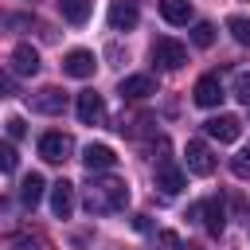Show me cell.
I'll list each match as a JSON object with an SVG mask.
<instances>
[{
    "label": "cell",
    "mask_w": 250,
    "mask_h": 250,
    "mask_svg": "<svg viewBox=\"0 0 250 250\" xmlns=\"http://www.w3.org/2000/svg\"><path fill=\"white\" fill-rule=\"evenodd\" d=\"M125 203H129V184L117 176H102L86 188V211L90 215H109V211H121Z\"/></svg>",
    "instance_id": "1"
},
{
    "label": "cell",
    "mask_w": 250,
    "mask_h": 250,
    "mask_svg": "<svg viewBox=\"0 0 250 250\" xmlns=\"http://www.w3.org/2000/svg\"><path fill=\"white\" fill-rule=\"evenodd\" d=\"M152 62L164 66V70H180L188 62V47L172 35H160V39H152Z\"/></svg>",
    "instance_id": "2"
},
{
    "label": "cell",
    "mask_w": 250,
    "mask_h": 250,
    "mask_svg": "<svg viewBox=\"0 0 250 250\" xmlns=\"http://www.w3.org/2000/svg\"><path fill=\"white\" fill-rule=\"evenodd\" d=\"M70 152H74V141L66 133H43L39 137V156L47 164H62V160H70Z\"/></svg>",
    "instance_id": "3"
},
{
    "label": "cell",
    "mask_w": 250,
    "mask_h": 250,
    "mask_svg": "<svg viewBox=\"0 0 250 250\" xmlns=\"http://www.w3.org/2000/svg\"><path fill=\"white\" fill-rule=\"evenodd\" d=\"M141 20V4L137 0H109V27L113 31H133Z\"/></svg>",
    "instance_id": "4"
},
{
    "label": "cell",
    "mask_w": 250,
    "mask_h": 250,
    "mask_svg": "<svg viewBox=\"0 0 250 250\" xmlns=\"http://www.w3.org/2000/svg\"><path fill=\"white\" fill-rule=\"evenodd\" d=\"M203 129H207V137H211V141H219V145H230V141H238V133H242V121H238L234 113H219V117H211Z\"/></svg>",
    "instance_id": "5"
},
{
    "label": "cell",
    "mask_w": 250,
    "mask_h": 250,
    "mask_svg": "<svg viewBox=\"0 0 250 250\" xmlns=\"http://www.w3.org/2000/svg\"><path fill=\"white\" fill-rule=\"evenodd\" d=\"M184 160H188V172H195V176H211L215 172V156H211L207 141H188Z\"/></svg>",
    "instance_id": "6"
},
{
    "label": "cell",
    "mask_w": 250,
    "mask_h": 250,
    "mask_svg": "<svg viewBox=\"0 0 250 250\" xmlns=\"http://www.w3.org/2000/svg\"><path fill=\"white\" fill-rule=\"evenodd\" d=\"M62 70H66L70 78H94V70H98V59H94V51H82V47H74V51H66V59H62Z\"/></svg>",
    "instance_id": "7"
},
{
    "label": "cell",
    "mask_w": 250,
    "mask_h": 250,
    "mask_svg": "<svg viewBox=\"0 0 250 250\" xmlns=\"http://www.w3.org/2000/svg\"><path fill=\"white\" fill-rule=\"evenodd\" d=\"M191 215H203V227L211 234H223L227 230V207H223V199H203V203L191 207Z\"/></svg>",
    "instance_id": "8"
},
{
    "label": "cell",
    "mask_w": 250,
    "mask_h": 250,
    "mask_svg": "<svg viewBox=\"0 0 250 250\" xmlns=\"http://www.w3.org/2000/svg\"><path fill=\"white\" fill-rule=\"evenodd\" d=\"M51 211H55V219H70L74 215V184L70 180L51 184Z\"/></svg>",
    "instance_id": "9"
},
{
    "label": "cell",
    "mask_w": 250,
    "mask_h": 250,
    "mask_svg": "<svg viewBox=\"0 0 250 250\" xmlns=\"http://www.w3.org/2000/svg\"><path fill=\"white\" fill-rule=\"evenodd\" d=\"M223 98H227V94H223V82H219V74H203V78L195 82V102H199L203 109H215Z\"/></svg>",
    "instance_id": "10"
},
{
    "label": "cell",
    "mask_w": 250,
    "mask_h": 250,
    "mask_svg": "<svg viewBox=\"0 0 250 250\" xmlns=\"http://www.w3.org/2000/svg\"><path fill=\"white\" fill-rule=\"evenodd\" d=\"M102 117H105V102H102V94L82 90V94H78V121H82V125H98Z\"/></svg>",
    "instance_id": "11"
},
{
    "label": "cell",
    "mask_w": 250,
    "mask_h": 250,
    "mask_svg": "<svg viewBox=\"0 0 250 250\" xmlns=\"http://www.w3.org/2000/svg\"><path fill=\"white\" fill-rule=\"evenodd\" d=\"M82 164H86L90 172H109V168L117 164V152H113L109 145H86V148H82Z\"/></svg>",
    "instance_id": "12"
},
{
    "label": "cell",
    "mask_w": 250,
    "mask_h": 250,
    "mask_svg": "<svg viewBox=\"0 0 250 250\" xmlns=\"http://www.w3.org/2000/svg\"><path fill=\"white\" fill-rule=\"evenodd\" d=\"M152 94H156V82H152L148 74H129V78H121V98L145 102V98H152Z\"/></svg>",
    "instance_id": "13"
},
{
    "label": "cell",
    "mask_w": 250,
    "mask_h": 250,
    "mask_svg": "<svg viewBox=\"0 0 250 250\" xmlns=\"http://www.w3.org/2000/svg\"><path fill=\"white\" fill-rule=\"evenodd\" d=\"M184 184H188V180H184V172H180L172 160H160V164H156V188H160L164 195L184 191Z\"/></svg>",
    "instance_id": "14"
},
{
    "label": "cell",
    "mask_w": 250,
    "mask_h": 250,
    "mask_svg": "<svg viewBox=\"0 0 250 250\" xmlns=\"http://www.w3.org/2000/svg\"><path fill=\"white\" fill-rule=\"evenodd\" d=\"M12 70H16V74H23V78L39 74V51H35L31 43H20V47L12 51Z\"/></svg>",
    "instance_id": "15"
},
{
    "label": "cell",
    "mask_w": 250,
    "mask_h": 250,
    "mask_svg": "<svg viewBox=\"0 0 250 250\" xmlns=\"http://www.w3.org/2000/svg\"><path fill=\"white\" fill-rule=\"evenodd\" d=\"M62 105H66V94L59 86H43L39 94H31V109L39 113H62Z\"/></svg>",
    "instance_id": "16"
},
{
    "label": "cell",
    "mask_w": 250,
    "mask_h": 250,
    "mask_svg": "<svg viewBox=\"0 0 250 250\" xmlns=\"http://www.w3.org/2000/svg\"><path fill=\"white\" fill-rule=\"evenodd\" d=\"M59 12H62L66 23L82 27V23L90 20V12H94V0H59Z\"/></svg>",
    "instance_id": "17"
},
{
    "label": "cell",
    "mask_w": 250,
    "mask_h": 250,
    "mask_svg": "<svg viewBox=\"0 0 250 250\" xmlns=\"http://www.w3.org/2000/svg\"><path fill=\"white\" fill-rule=\"evenodd\" d=\"M43 191H47V180H43L39 172H31V176H23V184H20V199H23L27 207H35V203L43 199Z\"/></svg>",
    "instance_id": "18"
},
{
    "label": "cell",
    "mask_w": 250,
    "mask_h": 250,
    "mask_svg": "<svg viewBox=\"0 0 250 250\" xmlns=\"http://www.w3.org/2000/svg\"><path fill=\"white\" fill-rule=\"evenodd\" d=\"M160 16L168 23H188L191 20V0H160Z\"/></svg>",
    "instance_id": "19"
},
{
    "label": "cell",
    "mask_w": 250,
    "mask_h": 250,
    "mask_svg": "<svg viewBox=\"0 0 250 250\" xmlns=\"http://www.w3.org/2000/svg\"><path fill=\"white\" fill-rule=\"evenodd\" d=\"M227 31L238 47H250V16H230L227 20Z\"/></svg>",
    "instance_id": "20"
},
{
    "label": "cell",
    "mask_w": 250,
    "mask_h": 250,
    "mask_svg": "<svg viewBox=\"0 0 250 250\" xmlns=\"http://www.w3.org/2000/svg\"><path fill=\"white\" fill-rule=\"evenodd\" d=\"M16 164H20V152H16V145L0 141V172H16Z\"/></svg>",
    "instance_id": "21"
},
{
    "label": "cell",
    "mask_w": 250,
    "mask_h": 250,
    "mask_svg": "<svg viewBox=\"0 0 250 250\" xmlns=\"http://www.w3.org/2000/svg\"><path fill=\"white\" fill-rule=\"evenodd\" d=\"M191 43H195V47H211V43H215V27H211V23H195V27H191Z\"/></svg>",
    "instance_id": "22"
},
{
    "label": "cell",
    "mask_w": 250,
    "mask_h": 250,
    "mask_svg": "<svg viewBox=\"0 0 250 250\" xmlns=\"http://www.w3.org/2000/svg\"><path fill=\"white\" fill-rule=\"evenodd\" d=\"M230 172H234L238 180H250V148H242V152L230 160Z\"/></svg>",
    "instance_id": "23"
},
{
    "label": "cell",
    "mask_w": 250,
    "mask_h": 250,
    "mask_svg": "<svg viewBox=\"0 0 250 250\" xmlns=\"http://www.w3.org/2000/svg\"><path fill=\"white\" fill-rule=\"evenodd\" d=\"M234 98L250 105V74H238V78H234Z\"/></svg>",
    "instance_id": "24"
},
{
    "label": "cell",
    "mask_w": 250,
    "mask_h": 250,
    "mask_svg": "<svg viewBox=\"0 0 250 250\" xmlns=\"http://www.w3.org/2000/svg\"><path fill=\"white\" fill-rule=\"evenodd\" d=\"M23 133H27V125H23V117H8V137H12V141H20Z\"/></svg>",
    "instance_id": "25"
},
{
    "label": "cell",
    "mask_w": 250,
    "mask_h": 250,
    "mask_svg": "<svg viewBox=\"0 0 250 250\" xmlns=\"http://www.w3.org/2000/svg\"><path fill=\"white\" fill-rule=\"evenodd\" d=\"M0 94H16V82H12V74H4V70H0Z\"/></svg>",
    "instance_id": "26"
},
{
    "label": "cell",
    "mask_w": 250,
    "mask_h": 250,
    "mask_svg": "<svg viewBox=\"0 0 250 250\" xmlns=\"http://www.w3.org/2000/svg\"><path fill=\"white\" fill-rule=\"evenodd\" d=\"M16 250H39L35 238H16Z\"/></svg>",
    "instance_id": "27"
},
{
    "label": "cell",
    "mask_w": 250,
    "mask_h": 250,
    "mask_svg": "<svg viewBox=\"0 0 250 250\" xmlns=\"http://www.w3.org/2000/svg\"><path fill=\"white\" fill-rule=\"evenodd\" d=\"M180 250H199V246H191V242H188V246H184V242H180Z\"/></svg>",
    "instance_id": "28"
}]
</instances>
